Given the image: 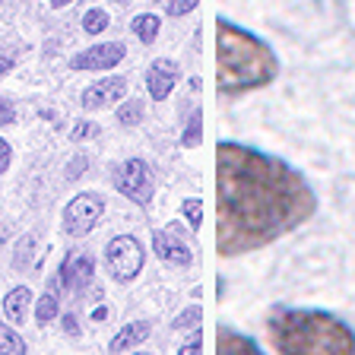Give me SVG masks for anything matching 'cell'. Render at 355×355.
Wrapping results in <instances>:
<instances>
[{
    "mask_svg": "<svg viewBox=\"0 0 355 355\" xmlns=\"http://www.w3.org/2000/svg\"><path fill=\"white\" fill-rule=\"evenodd\" d=\"M318 213V193L286 159L235 140L216 146V251L222 260L270 248Z\"/></svg>",
    "mask_w": 355,
    "mask_h": 355,
    "instance_id": "cell-1",
    "label": "cell"
},
{
    "mask_svg": "<svg viewBox=\"0 0 355 355\" xmlns=\"http://www.w3.org/2000/svg\"><path fill=\"white\" fill-rule=\"evenodd\" d=\"M279 76V58L260 35L219 16L216 22V89L222 98H238L266 89Z\"/></svg>",
    "mask_w": 355,
    "mask_h": 355,
    "instance_id": "cell-2",
    "label": "cell"
},
{
    "mask_svg": "<svg viewBox=\"0 0 355 355\" xmlns=\"http://www.w3.org/2000/svg\"><path fill=\"white\" fill-rule=\"evenodd\" d=\"M266 336L282 355H355V330L318 308H273L266 314Z\"/></svg>",
    "mask_w": 355,
    "mask_h": 355,
    "instance_id": "cell-3",
    "label": "cell"
},
{
    "mask_svg": "<svg viewBox=\"0 0 355 355\" xmlns=\"http://www.w3.org/2000/svg\"><path fill=\"white\" fill-rule=\"evenodd\" d=\"M111 184H114V191L124 193L127 200H133L137 207L146 209L149 203H153V171H149V165L143 162V159H127V162L114 165V171H111Z\"/></svg>",
    "mask_w": 355,
    "mask_h": 355,
    "instance_id": "cell-4",
    "label": "cell"
},
{
    "mask_svg": "<svg viewBox=\"0 0 355 355\" xmlns=\"http://www.w3.org/2000/svg\"><path fill=\"white\" fill-rule=\"evenodd\" d=\"M105 263H108V273L118 282H133L140 276L143 263H146V251L133 235H118L105 248Z\"/></svg>",
    "mask_w": 355,
    "mask_h": 355,
    "instance_id": "cell-5",
    "label": "cell"
},
{
    "mask_svg": "<svg viewBox=\"0 0 355 355\" xmlns=\"http://www.w3.org/2000/svg\"><path fill=\"white\" fill-rule=\"evenodd\" d=\"M102 213H105V200L98 193H92V191L76 193L64 207V232L73 238L89 235V232L96 229V222L102 219Z\"/></svg>",
    "mask_w": 355,
    "mask_h": 355,
    "instance_id": "cell-6",
    "label": "cell"
},
{
    "mask_svg": "<svg viewBox=\"0 0 355 355\" xmlns=\"http://www.w3.org/2000/svg\"><path fill=\"white\" fill-rule=\"evenodd\" d=\"M127 58V48L121 42H105V44H92L86 48L83 54H76L70 60L73 70H111V67H118L121 60Z\"/></svg>",
    "mask_w": 355,
    "mask_h": 355,
    "instance_id": "cell-7",
    "label": "cell"
},
{
    "mask_svg": "<svg viewBox=\"0 0 355 355\" xmlns=\"http://www.w3.org/2000/svg\"><path fill=\"white\" fill-rule=\"evenodd\" d=\"M121 98H127V80L124 76H105L102 83H92V86L83 92V108L102 111V108H108V105H118Z\"/></svg>",
    "mask_w": 355,
    "mask_h": 355,
    "instance_id": "cell-8",
    "label": "cell"
},
{
    "mask_svg": "<svg viewBox=\"0 0 355 355\" xmlns=\"http://www.w3.org/2000/svg\"><path fill=\"white\" fill-rule=\"evenodd\" d=\"M178 76H181V70H178L175 60L168 58H159L149 64L146 70V89H149V96L155 98V102H165V98L171 96V89H175Z\"/></svg>",
    "mask_w": 355,
    "mask_h": 355,
    "instance_id": "cell-9",
    "label": "cell"
},
{
    "mask_svg": "<svg viewBox=\"0 0 355 355\" xmlns=\"http://www.w3.org/2000/svg\"><path fill=\"white\" fill-rule=\"evenodd\" d=\"M92 273H96V263L89 254H70V257L60 263V282H64L67 292L73 295H83V288L92 282Z\"/></svg>",
    "mask_w": 355,
    "mask_h": 355,
    "instance_id": "cell-10",
    "label": "cell"
},
{
    "mask_svg": "<svg viewBox=\"0 0 355 355\" xmlns=\"http://www.w3.org/2000/svg\"><path fill=\"white\" fill-rule=\"evenodd\" d=\"M153 251H155V257L165 260L168 266H181V270H187V266L193 263L191 248H187L178 235H171V232H153Z\"/></svg>",
    "mask_w": 355,
    "mask_h": 355,
    "instance_id": "cell-11",
    "label": "cell"
},
{
    "mask_svg": "<svg viewBox=\"0 0 355 355\" xmlns=\"http://www.w3.org/2000/svg\"><path fill=\"white\" fill-rule=\"evenodd\" d=\"M149 333H153V327L146 324V320H133V324H127L121 333H114V340L108 343V352H127V349H137L140 343L149 340Z\"/></svg>",
    "mask_w": 355,
    "mask_h": 355,
    "instance_id": "cell-12",
    "label": "cell"
},
{
    "mask_svg": "<svg viewBox=\"0 0 355 355\" xmlns=\"http://www.w3.org/2000/svg\"><path fill=\"white\" fill-rule=\"evenodd\" d=\"M29 308H32V292H29V288H26V286L10 288L7 298H3V314H7L10 324H26Z\"/></svg>",
    "mask_w": 355,
    "mask_h": 355,
    "instance_id": "cell-13",
    "label": "cell"
},
{
    "mask_svg": "<svg viewBox=\"0 0 355 355\" xmlns=\"http://www.w3.org/2000/svg\"><path fill=\"white\" fill-rule=\"evenodd\" d=\"M222 355H260V346L251 336H241V333L229 330V327H219V349Z\"/></svg>",
    "mask_w": 355,
    "mask_h": 355,
    "instance_id": "cell-14",
    "label": "cell"
},
{
    "mask_svg": "<svg viewBox=\"0 0 355 355\" xmlns=\"http://www.w3.org/2000/svg\"><path fill=\"white\" fill-rule=\"evenodd\" d=\"M60 288H64V282H60V276H58L54 282H48L44 295L38 298V308H35L38 327H48L54 318H58V311H60Z\"/></svg>",
    "mask_w": 355,
    "mask_h": 355,
    "instance_id": "cell-15",
    "label": "cell"
},
{
    "mask_svg": "<svg viewBox=\"0 0 355 355\" xmlns=\"http://www.w3.org/2000/svg\"><path fill=\"white\" fill-rule=\"evenodd\" d=\"M130 29L143 44H153L155 38H159V32H162V19H159L155 13H140V16H133Z\"/></svg>",
    "mask_w": 355,
    "mask_h": 355,
    "instance_id": "cell-16",
    "label": "cell"
},
{
    "mask_svg": "<svg viewBox=\"0 0 355 355\" xmlns=\"http://www.w3.org/2000/svg\"><path fill=\"white\" fill-rule=\"evenodd\" d=\"M108 13L105 10H98V7H92V10H86V16H83V32L86 35H102L105 29H108Z\"/></svg>",
    "mask_w": 355,
    "mask_h": 355,
    "instance_id": "cell-17",
    "label": "cell"
},
{
    "mask_svg": "<svg viewBox=\"0 0 355 355\" xmlns=\"http://www.w3.org/2000/svg\"><path fill=\"white\" fill-rule=\"evenodd\" d=\"M203 140V111H193L191 114V121H187V127H184V133H181V146H197V143Z\"/></svg>",
    "mask_w": 355,
    "mask_h": 355,
    "instance_id": "cell-18",
    "label": "cell"
},
{
    "mask_svg": "<svg viewBox=\"0 0 355 355\" xmlns=\"http://www.w3.org/2000/svg\"><path fill=\"white\" fill-rule=\"evenodd\" d=\"M0 352L3 355H26L29 352V346H26V343H22L7 324H0Z\"/></svg>",
    "mask_w": 355,
    "mask_h": 355,
    "instance_id": "cell-19",
    "label": "cell"
},
{
    "mask_svg": "<svg viewBox=\"0 0 355 355\" xmlns=\"http://www.w3.org/2000/svg\"><path fill=\"white\" fill-rule=\"evenodd\" d=\"M181 213H184L191 232H200V225H203V200H200V197H187L184 203H181Z\"/></svg>",
    "mask_w": 355,
    "mask_h": 355,
    "instance_id": "cell-20",
    "label": "cell"
},
{
    "mask_svg": "<svg viewBox=\"0 0 355 355\" xmlns=\"http://www.w3.org/2000/svg\"><path fill=\"white\" fill-rule=\"evenodd\" d=\"M118 121L124 127H133V124H140L143 121V102H137V98H130V102H124L118 108Z\"/></svg>",
    "mask_w": 355,
    "mask_h": 355,
    "instance_id": "cell-21",
    "label": "cell"
},
{
    "mask_svg": "<svg viewBox=\"0 0 355 355\" xmlns=\"http://www.w3.org/2000/svg\"><path fill=\"white\" fill-rule=\"evenodd\" d=\"M200 320H203V308H197V304H191V308H184L181 314L175 318V330H191V327H197Z\"/></svg>",
    "mask_w": 355,
    "mask_h": 355,
    "instance_id": "cell-22",
    "label": "cell"
},
{
    "mask_svg": "<svg viewBox=\"0 0 355 355\" xmlns=\"http://www.w3.org/2000/svg\"><path fill=\"white\" fill-rule=\"evenodd\" d=\"M165 7V13L168 16H187L191 10H197V3L200 0H159Z\"/></svg>",
    "mask_w": 355,
    "mask_h": 355,
    "instance_id": "cell-23",
    "label": "cell"
},
{
    "mask_svg": "<svg viewBox=\"0 0 355 355\" xmlns=\"http://www.w3.org/2000/svg\"><path fill=\"white\" fill-rule=\"evenodd\" d=\"M32 248H35V241H32L29 235L19 238V244H16V257H13V266H16V270H22V266L32 260Z\"/></svg>",
    "mask_w": 355,
    "mask_h": 355,
    "instance_id": "cell-24",
    "label": "cell"
},
{
    "mask_svg": "<svg viewBox=\"0 0 355 355\" xmlns=\"http://www.w3.org/2000/svg\"><path fill=\"white\" fill-rule=\"evenodd\" d=\"M96 133H98V127L92 124V121H80V124L70 130V140L80 143V140H86V137H96Z\"/></svg>",
    "mask_w": 355,
    "mask_h": 355,
    "instance_id": "cell-25",
    "label": "cell"
},
{
    "mask_svg": "<svg viewBox=\"0 0 355 355\" xmlns=\"http://www.w3.org/2000/svg\"><path fill=\"white\" fill-rule=\"evenodd\" d=\"M181 355H193V352H203V330H193V336L184 343V346L178 349Z\"/></svg>",
    "mask_w": 355,
    "mask_h": 355,
    "instance_id": "cell-26",
    "label": "cell"
},
{
    "mask_svg": "<svg viewBox=\"0 0 355 355\" xmlns=\"http://www.w3.org/2000/svg\"><path fill=\"white\" fill-rule=\"evenodd\" d=\"M13 121H16V108H13V102L0 96V127L13 124Z\"/></svg>",
    "mask_w": 355,
    "mask_h": 355,
    "instance_id": "cell-27",
    "label": "cell"
},
{
    "mask_svg": "<svg viewBox=\"0 0 355 355\" xmlns=\"http://www.w3.org/2000/svg\"><path fill=\"white\" fill-rule=\"evenodd\" d=\"M83 171H86V155H76L73 162L67 165V181H76V178H83Z\"/></svg>",
    "mask_w": 355,
    "mask_h": 355,
    "instance_id": "cell-28",
    "label": "cell"
},
{
    "mask_svg": "<svg viewBox=\"0 0 355 355\" xmlns=\"http://www.w3.org/2000/svg\"><path fill=\"white\" fill-rule=\"evenodd\" d=\"M10 162H13V149H10L7 140H0V175L10 168Z\"/></svg>",
    "mask_w": 355,
    "mask_h": 355,
    "instance_id": "cell-29",
    "label": "cell"
},
{
    "mask_svg": "<svg viewBox=\"0 0 355 355\" xmlns=\"http://www.w3.org/2000/svg\"><path fill=\"white\" fill-rule=\"evenodd\" d=\"M64 330H67V336H76V333H80V324H76V314H64Z\"/></svg>",
    "mask_w": 355,
    "mask_h": 355,
    "instance_id": "cell-30",
    "label": "cell"
},
{
    "mask_svg": "<svg viewBox=\"0 0 355 355\" xmlns=\"http://www.w3.org/2000/svg\"><path fill=\"white\" fill-rule=\"evenodd\" d=\"M10 70H13V58H7V54H3V58H0V76H7Z\"/></svg>",
    "mask_w": 355,
    "mask_h": 355,
    "instance_id": "cell-31",
    "label": "cell"
},
{
    "mask_svg": "<svg viewBox=\"0 0 355 355\" xmlns=\"http://www.w3.org/2000/svg\"><path fill=\"white\" fill-rule=\"evenodd\" d=\"M105 318H108V308H105V304H102V308L92 311V320H105Z\"/></svg>",
    "mask_w": 355,
    "mask_h": 355,
    "instance_id": "cell-32",
    "label": "cell"
},
{
    "mask_svg": "<svg viewBox=\"0 0 355 355\" xmlns=\"http://www.w3.org/2000/svg\"><path fill=\"white\" fill-rule=\"evenodd\" d=\"M67 3H73V0H51V7H54V10H60V7H67Z\"/></svg>",
    "mask_w": 355,
    "mask_h": 355,
    "instance_id": "cell-33",
    "label": "cell"
},
{
    "mask_svg": "<svg viewBox=\"0 0 355 355\" xmlns=\"http://www.w3.org/2000/svg\"><path fill=\"white\" fill-rule=\"evenodd\" d=\"M114 3H127V0H114Z\"/></svg>",
    "mask_w": 355,
    "mask_h": 355,
    "instance_id": "cell-34",
    "label": "cell"
}]
</instances>
